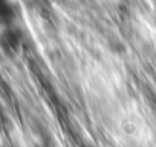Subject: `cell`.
<instances>
[{"label": "cell", "mask_w": 156, "mask_h": 147, "mask_svg": "<svg viewBox=\"0 0 156 147\" xmlns=\"http://www.w3.org/2000/svg\"><path fill=\"white\" fill-rule=\"evenodd\" d=\"M20 46H22L20 31L14 28L12 25L2 28V32H0V48H2V51L11 55V54H17Z\"/></svg>", "instance_id": "1"}, {"label": "cell", "mask_w": 156, "mask_h": 147, "mask_svg": "<svg viewBox=\"0 0 156 147\" xmlns=\"http://www.w3.org/2000/svg\"><path fill=\"white\" fill-rule=\"evenodd\" d=\"M16 9L11 3V0H0V26L6 28L14 23Z\"/></svg>", "instance_id": "2"}]
</instances>
